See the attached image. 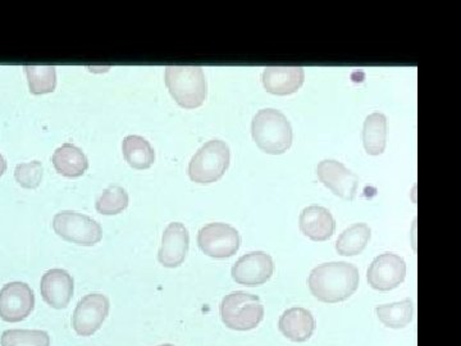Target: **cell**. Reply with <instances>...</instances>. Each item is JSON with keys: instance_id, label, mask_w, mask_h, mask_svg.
Masks as SVG:
<instances>
[{"instance_id": "cell-1", "label": "cell", "mask_w": 461, "mask_h": 346, "mask_svg": "<svg viewBox=\"0 0 461 346\" xmlns=\"http://www.w3.org/2000/svg\"><path fill=\"white\" fill-rule=\"evenodd\" d=\"M360 275L351 263L332 262L315 267L308 278L309 288L323 303L345 302L359 287Z\"/></svg>"}, {"instance_id": "cell-12", "label": "cell", "mask_w": 461, "mask_h": 346, "mask_svg": "<svg viewBox=\"0 0 461 346\" xmlns=\"http://www.w3.org/2000/svg\"><path fill=\"white\" fill-rule=\"evenodd\" d=\"M317 175L321 184L336 196L346 200H353L357 196L359 178L339 160H321L317 167Z\"/></svg>"}, {"instance_id": "cell-19", "label": "cell", "mask_w": 461, "mask_h": 346, "mask_svg": "<svg viewBox=\"0 0 461 346\" xmlns=\"http://www.w3.org/2000/svg\"><path fill=\"white\" fill-rule=\"evenodd\" d=\"M387 118L384 114L375 112L364 121L363 144L366 153L379 156L386 149Z\"/></svg>"}, {"instance_id": "cell-20", "label": "cell", "mask_w": 461, "mask_h": 346, "mask_svg": "<svg viewBox=\"0 0 461 346\" xmlns=\"http://www.w3.org/2000/svg\"><path fill=\"white\" fill-rule=\"evenodd\" d=\"M124 159L132 168L148 169L156 160V151L147 139L139 135H129L123 139Z\"/></svg>"}, {"instance_id": "cell-17", "label": "cell", "mask_w": 461, "mask_h": 346, "mask_svg": "<svg viewBox=\"0 0 461 346\" xmlns=\"http://www.w3.org/2000/svg\"><path fill=\"white\" fill-rule=\"evenodd\" d=\"M280 331L294 342H305L312 338L315 330L313 314L305 308H291L281 315Z\"/></svg>"}, {"instance_id": "cell-26", "label": "cell", "mask_w": 461, "mask_h": 346, "mask_svg": "<svg viewBox=\"0 0 461 346\" xmlns=\"http://www.w3.org/2000/svg\"><path fill=\"white\" fill-rule=\"evenodd\" d=\"M14 178L25 189H36L42 180V166L39 160L20 163L14 169Z\"/></svg>"}, {"instance_id": "cell-8", "label": "cell", "mask_w": 461, "mask_h": 346, "mask_svg": "<svg viewBox=\"0 0 461 346\" xmlns=\"http://www.w3.org/2000/svg\"><path fill=\"white\" fill-rule=\"evenodd\" d=\"M111 303L103 294L94 293L84 296L76 305L72 315V327L78 336L89 338L102 329L107 320Z\"/></svg>"}, {"instance_id": "cell-28", "label": "cell", "mask_w": 461, "mask_h": 346, "mask_svg": "<svg viewBox=\"0 0 461 346\" xmlns=\"http://www.w3.org/2000/svg\"><path fill=\"white\" fill-rule=\"evenodd\" d=\"M160 346H175V345H172V344H165V345H160Z\"/></svg>"}, {"instance_id": "cell-2", "label": "cell", "mask_w": 461, "mask_h": 346, "mask_svg": "<svg viewBox=\"0 0 461 346\" xmlns=\"http://www.w3.org/2000/svg\"><path fill=\"white\" fill-rule=\"evenodd\" d=\"M254 141L267 154H284L293 145V127L277 109H260L251 123Z\"/></svg>"}, {"instance_id": "cell-25", "label": "cell", "mask_w": 461, "mask_h": 346, "mask_svg": "<svg viewBox=\"0 0 461 346\" xmlns=\"http://www.w3.org/2000/svg\"><path fill=\"white\" fill-rule=\"evenodd\" d=\"M0 346H50V336L41 330H7Z\"/></svg>"}, {"instance_id": "cell-4", "label": "cell", "mask_w": 461, "mask_h": 346, "mask_svg": "<svg viewBox=\"0 0 461 346\" xmlns=\"http://www.w3.org/2000/svg\"><path fill=\"white\" fill-rule=\"evenodd\" d=\"M221 318L230 330H254L263 321L264 306L257 296L233 291L221 303Z\"/></svg>"}, {"instance_id": "cell-7", "label": "cell", "mask_w": 461, "mask_h": 346, "mask_svg": "<svg viewBox=\"0 0 461 346\" xmlns=\"http://www.w3.org/2000/svg\"><path fill=\"white\" fill-rule=\"evenodd\" d=\"M241 244L239 231L230 224H206L198 233V245L203 253L217 260H226L238 253Z\"/></svg>"}, {"instance_id": "cell-3", "label": "cell", "mask_w": 461, "mask_h": 346, "mask_svg": "<svg viewBox=\"0 0 461 346\" xmlns=\"http://www.w3.org/2000/svg\"><path fill=\"white\" fill-rule=\"evenodd\" d=\"M166 86L182 108H198L208 96V84L200 67H166Z\"/></svg>"}, {"instance_id": "cell-6", "label": "cell", "mask_w": 461, "mask_h": 346, "mask_svg": "<svg viewBox=\"0 0 461 346\" xmlns=\"http://www.w3.org/2000/svg\"><path fill=\"white\" fill-rule=\"evenodd\" d=\"M53 229L58 236L81 247H94L103 239L102 226L89 215L62 211L54 215Z\"/></svg>"}, {"instance_id": "cell-23", "label": "cell", "mask_w": 461, "mask_h": 346, "mask_svg": "<svg viewBox=\"0 0 461 346\" xmlns=\"http://www.w3.org/2000/svg\"><path fill=\"white\" fill-rule=\"evenodd\" d=\"M30 91L35 96L53 93L57 86L56 67L25 66Z\"/></svg>"}, {"instance_id": "cell-10", "label": "cell", "mask_w": 461, "mask_h": 346, "mask_svg": "<svg viewBox=\"0 0 461 346\" xmlns=\"http://www.w3.org/2000/svg\"><path fill=\"white\" fill-rule=\"evenodd\" d=\"M275 272L272 257L264 251H250L240 258L232 267V278L244 287H256L266 284Z\"/></svg>"}, {"instance_id": "cell-18", "label": "cell", "mask_w": 461, "mask_h": 346, "mask_svg": "<svg viewBox=\"0 0 461 346\" xmlns=\"http://www.w3.org/2000/svg\"><path fill=\"white\" fill-rule=\"evenodd\" d=\"M51 162L56 171L65 178H80L89 168V160L84 151L69 142L56 149Z\"/></svg>"}, {"instance_id": "cell-11", "label": "cell", "mask_w": 461, "mask_h": 346, "mask_svg": "<svg viewBox=\"0 0 461 346\" xmlns=\"http://www.w3.org/2000/svg\"><path fill=\"white\" fill-rule=\"evenodd\" d=\"M406 263L393 253L375 257L368 269V282L375 290L390 291L405 280Z\"/></svg>"}, {"instance_id": "cell-27", "label": "cell", "mask_w": 461, "mask_h": 346, "mask_svg": "<svg viewBox=\"0 0 461 346\" xmlns=\"http://www.w3.org/2000/svg\"><path fill=\"white\" fill-rule=\"evenodd\" d=\"M5 169H7V162H5V157L0 154V178L5 175Z\"/></svg>"}, {"instance_id": "cell-5", "label": "cell", "mask_w": 461, "mask_h": 346, "mask_svg": "<svg viewBox=\"0 0 461 346\" xmlns=\"http://www.w3.org/2000/svg\"><path fill=\"white\" fill-rule=\"evenodd\" d=\"M229 145L222 141L205 142L191 158L189 176L198 184H212L220 180L230 166Z\"/></svg>"}, {"instance_id": "cell-14", "label": "cell", "mask_w": 461, "mask_h": 346, "mask_svg": "<svg viewBox=\"0 0 461 346\" xmlns=\"http://www.w3.org/2000/svg\"><path fill=\"white\" fill-rule=\"evenodd\" d=\"M41 291L42 299L51 308L65 309L74 296V278L66 269H50L42 275Z\"/></svg>"}, {"instance_id": "cell-15", "label": "cell", "mask_w": 461, "mask_h": 346, "mask_svg": "<svg viewBox=\"0 0 461 346\" xmlns=\"http://www.w3.org/2000/svg\"><path fill=\"white\" fill-rule=\"evenodd\" d=\"M303 67H267L263 71L264 89L275 96H290L304 84Z\"/></svg>"}, {"instance_id": "cell-9", "label": "cell", "mask_w": 461, "mask_h": 346, "mask_svg": "<svg viewBox=\"0 0 461 346\" xmlns=\"http://www.w3.org/2000/svg\"><path fill=\"white\" fill-rule=\"evenodd\" d=\"M35 308V294L25 282L14 281L0 290V318L8 323L27 320Z\"/></svg>"}, {"instance_id": "cell-13", "label": "cell", "mask_w": 461, "mask_h": 346, "mask_svg": "<svg viewBox=\"0 0 461 346\" xmlns=\"http://www.w3.org/2000/svg\"><path fill=\"white\" fill-rule=\"evenodd\" d=\"M190 235L185 224L172 223L166 227L158 260L167 269L180 267L189 253Z\"/></svg>"}, {"instance_id": "cell-21", "label": "cell", "mask_w": 461, "mask_h": 346, "mask_svg": "<svg viewBox=\"0 0 461 346\" xmlns=\"http://www.w3.org/2000/svg\"><path fill=\"white\" fill-rule=\"evenodd\" d=\"M372 231L366 223H355L346 229L336 241L339 256L354 257L362 253L371 240Z\"/></svg>"}, {"instance_id": "cell-16", "label": "cell", "mask_w": 461, "mask_h": 346, "mask_svg": "<svg viewBox=\"0 0 461 346\" xmlns=\"http://www.w3.org/2000/svg\"><path fill=\"white\" fill-rule=\"evenodd\" d=\"M299 226L306 238L313 241H326L335 233V218L329 209L321 205L306 206L299 218Z\"/></svg>"}, {"instance_id": "cell-24", "label": "cell", "mask_w": 461, "mask_h": 346, "mask_svg": "<svg viewBox=\"0 0 461 346\" xmlns=\"http://www.w3.org/2000/svg\"><path fill=\"white\" fill-rule=\"evenodd\" d=\"M129 206V194L122 187L111 185L96 199L95 208L100 214H120Z\"/></svg>"}, {"instance_id": "cell-22", "label": "cell", "mask_w": 461, "mask_h": 346, "mask_svg": "<svg viewBox=\"0 0 461 346\" xmlns=\"http://www.w3.org/2000/svg\"><path fill=\"white\" fill-rule=\"evenodd\" d=\"M378 320L388 329H403L411 323L414 317V305L411 299L377 306L375 309Z\"/></svg>"}]
</instances>
